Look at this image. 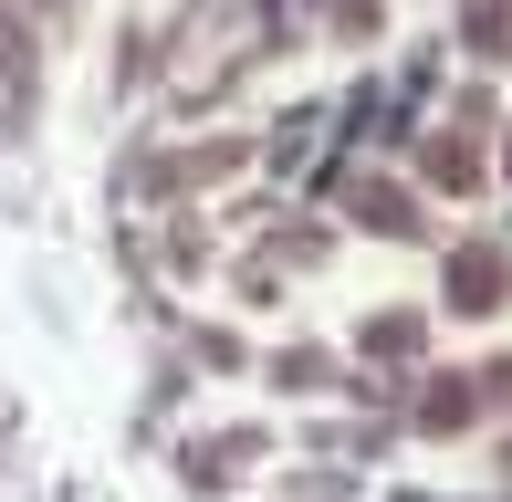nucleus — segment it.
<instances>
[{
    "label": "nucleus",
    "mask_w": 512,
    "mask_h": 502,
    "mask_svg": "<svg viewBox=\"0 0 512 502\" xmlns=\"http://www.w3.org/2000/svg\"><path fill=\"white\" fill-rule=\"evenodd\" d=\"M502 283H512V272H502V251H481V241L450 262V304H460V314H492V304H502Z\"/></svg>",
    "instance_id": "obj_1"
},
{
    "label": "nucleus",
    "mask_w": 512,
    "mask_h": 502,
    "mask_svg": "<svg viewBox=\"0 0 512 502\" xmlns=\"http://www.w3.org/2000/svg\"><path fill=\"white\" fill-rule=\"evenodd\" d=\"M429 178H439V189H471L481 168H471V147H429Z\"/></svg>",
    "instance_id": "obj_3"
},
{
    "label": "nucleus",
    "mask_w": 512,
    "mask_h": 502,
    "mask_svg": "<svg viewBox=\"0 0 512 502\" xmlns=\"http://www.w3.org/2000/svg\"><path fill=\"white\" fill-rule=\"evenodd\" d=\"M418 419H429V429H460V419H471V387H460V377H439V387H429V408H418Z\"/></svg>",
    "instance_id": "obj_2"
}]
</instances>
